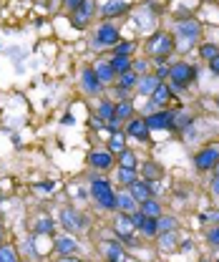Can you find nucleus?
<instances>
[{
  "mask_svg": "<svg viewBox=\"0 0 219 262\" xmlns=\"http://www.w3.org/2000/svg\"><path fill=\"white\" fill-rule=\"evenodd\" d=\"M161 250L164 252H171L174 247H177V237H174V232H161Z\"/></svg>",
  "mask_w": 219,
  "mask_h": 262,
  "instance_id": "obj_27",
  "label": "nucleus"
},
{
  "mask_svg": "<svg viewBox=\"0 0 219 262\" xmlns=\"http://www.w3.org/2000/svg\"><path fill=\"white\" fill-rule=\"evenodd\" d=\"M0 202H3V194H0Z\"/></svg>",
  "mask_w": 219,
  "mask_h": 262,
  "instance_id": "obj_48",
  "label": "nucleus"
},
{
  "mask_svg": "<svg viewBox=\"0 0 219 262\" xmlns=\"http://www.w3.org/2000/svg\"><path fill=\"white\" fill-rule=\"evenodd\" d=\"M114 114H116V119H119V121H121V119H131V114H134V106H131L128 101H121V103L116 106V111H114Z\"/></svg>",
  "mask_w": 219,
  "mask_h": 262,
  "instance_id": "obj_28",
  "label": "nucleus"
},
{
  "mask_svg": "<svg viewBox=\"0 0 219 262\" xmlns=\"http://www.w3.org/2000/svg\"><path fill=\"white\" fill-rule=\"evenodd\" d=\"M214 56H219V48L214 43H204V46H202V58H209V61H212Z\"/></svg>",
  "mask_w": 219,
  "mask_h": 262,
  "instance_id": "obj_35",
  "label": "nucleus"
},
{
  "mask_svg": "<svg viewBox=\"0 0 219 262\" xmlns=\"http://www.w3.org/2000/svg\"><path fill=\"white\" fill-rule=\"evenodd\" d=\"M128 10V5H126L124 0H108L103 8H101V15L103 18H116V15H121Z\"/></svg>",
  "mask_w": 219,
  "mask_h": 262,
  "instance_id": "obj_14",
  "label": "nucleus"
},
{
  "mask_svg": "<svg viewBox=\"0 0 219 262\" xmlns=\"http://www.w3.org/2000/svg\"><path fill=\"white\" fill-rule=\"evenodd\" d=\"M126 134H128V136H134V139L146 141V139H149V126H146V121H144V119H131Z\"/></svg>",
  "mask_w": 219,
  "mask_h": 262,
  "instance_id": "obj_9",
  "label": "nucleus"
},
{
  "mask_svg": "<svg viewBox=\"0 0 219 262\" xmlns=\"http://www.w3.org/2000/svg\"><path fill=\"white\" fill-rule=\"evenodd\" d=\"M219 162V149L214 146H207V149H202L196 157H194V164H196V169H202V171H207V169H214Z\"/></svg>",
  "mask_w": 219,
  "mask_h": 262,
  "instance_id": "obj_6",
  "label": "nucleus"
},
{
  "mask_svg": "<svg viewBox=\"0 0 219 262\" xmlns=\"http://www.w3.org/2000/svg\"><path fill=\"white\" fill-rule=\"evenodd\" d=\"M114 227H116V234H119V239H126V237H131V232H134V222H131V214H119V217H116V222H114Z\"/></svg>",
  "mask_w": 219,
  "mask_h": 262,
  "instance_id": "obj_13",
  "label": "nucleus"
},
{
  "mask_svg": "<svg viewBox=\"0 0 219 262\" xmlns=\"http://www.w3.org/2000/svg\"><path fill=\"white\" fill-rule=\"evenodd\" d=\"M61 225L68 232H78L89 225V220L81 214V212H73V209H61Z\"/></svg>",
  "mask_w": 219,
  "mask_h": 262,
  "instance_id": "obj_4",
  "label": "nucleus"
},
{
  "mask_svg": "<svg viewBox=\"0 0 219 262\" xmlns=\"http://www.w3.org/2000/svg\"><path fill=\"white\" fill-rule=\"evenodd\" d=\"M103 250H106V257L111 262H124L126 260V252L119 247V245H114V242H103Z\"/></svg>",
  "mask_w": 219,
  "mask_h": 262,
  "instance_id": "obj_19",
  "label": "nucleus"
},
{
  "mask_svg": "<svg viewBox=\"0 0 219 262\" xmlns=\"http://www.w3.org/2000/svg\"><path fill=\"white\" fill-rule=\"evenodd\" d=\"M207 239H209V245H212V247H217L219 250V225L207 232Z\"/></svg>",
  "mask_w": 219,
  "mask_h": 262,
  "instance_id": "obj_37",
  "label": "nucleus"
},
{
  "mask_svg": "<svg viewBox=\"0 0 219 262\" xmlns=\"http://www.w3.org/2000/svg\"><path fill=\"white\" fill-rule=\"evenodd\" d=\"M96 43H101V46H116L119 43V28L111 26V23L101 26L98 33H96Z\"/></svg>",
  "mask_w": 219,
  "mask_h": 262,
  "instance_id": "obj_7",
  "label": "nucleus"
},
{
  "mask_svg": "<svg viewBox=\"0 0 219 262\" xmlns=\"http://www.w3.org/2000/svg\"><path fill=\"white\" fill-rule=\"evenodd\" d=\"M89 164L96 166V169H108L114 164V157H111V151H91L89 154Z\"/></svg>",
  "mask_w": 219,
  "mask_h": 262,
  "instance_id": "obj_15",
  "label": "nucleus"
},
{
  "mask_svg": "<svg viewBox=\"0 0 219 262\" xmlns=\"http://www.w3.org/2000/svg\"><path fill=\"white\" fill-rule=\"evenodd\" d=\"M139 212H144L146 217H157L159 220V214H161V204H159L157 199H146V202H141V209Z\"/></svg>",
  "mask_w": 219,
  "mask_h": 262,
  "instance_id": "obj_23",
  "label": "nucleus"
},
{
  "mask_svg": "<svg viewBox=\"0 0 219 262\" xmlns=\"http://www.w3.org/2000/svg\"><path fill=\"white\" fill-rule=\"evenodd\" d=\"M131 68H134V73H146L149 63L146 61H136V63H131Z\"/></svg>",
  "mask_w": 219,
  "mask_h": 262,
  "instance_id": "obj_39",
  "label": "nucleus"
},
{
  "mask_svg": "<svg viewBox=\"0 0 219 262\" xmlns=\"http://www.w3.org/2000/svg\"><path fill=\"white\" fill-rule=\"evenodd\" d=\"M209 63H212V71H214V73L219 76V56H214V58H212Z\"/></svg>",
  "mask_w": 219,
  "mask_h": 262,
  "instance_id": "obj_43",
  "label": "nucleus"
},
{
  "mask_svg": "<svg viewBox=\"0 0 219 262\" xmlns=\"http://www.w3.org/2000/svg\"><path fill=\"white\" fill-rule=\"evenodd\" d=\"M157 222H159V232H174L177 229V220L174 217H161Z\"/></svg>",
  "mask_w": 219,
  "mask_h": 262,
  "instance_id": "obj_31",
  "label": "nucleus"
},
{
  "mask_svg": "<svg viewBox=\"0 0 219 262\" xmlns=\"http://www.w3.org/2000/svg\"><path fill=\"white\" fill-rule=\"evenodd\" d=\"M83 3H86V0H65V5H68L71 10H78V8H81Z\"/></svg>",
  "mask_w": 219,
  "mask_h": 262,
  "instance_id": "obj_41",
  "label": "nucleus"
},
{
  "mask_svg": "<svg viewBox=\"0 0 219 262\" xmlns=\"http://www.w3.org/2000/svg\"><path fill=\"white\" fill-rule=\"evenodd\" d=\"M94 71H96V76H98V81H101V83H108V81H114V78H116V71L111 68V63H98Z\"/></svg>",
  "mask_w": 219,
  "mask_h": 262,
  "instance_id": "obj_20",
  "label": "nucleus"
},
{
  "mask_svg": "<svg viewBox=\"0 0 219 262\" xmlns=\"http://www.w3.org/2000/svg\"><path fill=\"white\" fill-rule=\"evenodd\" d=\"M134 83H136V73H134V71H126V73H121L119 89H128V86H134Z\"/></svg>",
  "mask_w": 219,
  "mask_h": 262,
  "instance_id": "obj_33",
  "label": "nucleus"
},
{
  "mask_svg": "<svg viewBox=\"0 0 219 262\" xmlns=\"http://www.w3.org/2000/svg\"><path fill=\"white\" fill-rule=\"evenodd\" d=\"M214 169H217V177H219V162H217V166H214Z\"/></svg>",
  "mask_w": 219,
  "mask_h": 262,
  "instance_id": "obj_46",
  "label": "nucleus"
},
{
  "mask_svg": "<svg viewBox=\"0 0 219 262\" xmlns=\"http://www.w3.org/2000/svg\"><path fill=\"white\" fill-rule=\"evenodd\" d=\"M141 171H144V177H146V179H159V174H161V171H159V166L157 164H144V166H141Z\"/></svg>",
  "mask_w": 219,
  "mask_h": 262,
  "instance_id": "obj_34",
  "label": "nucleus"
},
{
  "mask_svg": "<svg viewBox=\"0 0 219 262\" xmlns=\"http://www.w3.org/2000/svg\"><path fill=\"white\" fill-rule=\"evenodd\" d=\"M61 262H81V260H76V257H73V255H71V257H63Z\"/></svg>",
  "mask_w": 219,
  "mask_h": 262,
  "instance_id": "obj_45",
  "label": "nucleus"
},
{
  "mask_svg": "<svg viewBox=\"0 0 219 262\" xmlns=\"http://www.w3.org/2000/svg\"><path fill=\"white\" fill-rule=\"evenodd\" d=\"M177 31H179V43H182V48H189V46L196 40V35H199V23H196V20H182Z\"/></svg>",
  "mask_w": 219,
  "mask_h": 262,
  "instance_id": "obj_5",
  "label": "nucleus"
},
{
  "mask_svg": "<svg viewBox=\"0 0 219 262\" xmlns=\"http://www.w3.org/2000/svg\"><path fill=\"white\" fill-rule=\"evenodd\" d=\"M91 15H94V3H91V0H86V3L78 8V10H73V26H76V28L86 26Z\"/></svg>",
  "mask_w": 219,
  "mask_h": 262,
  "instance_id": "obj_10",
  "label": "nucleus"
},
{
  "mask_svg": "<svg viewBox=\"0 0 219 262\" xmlns=\"http://www.w3.org/2000/svg\"><path fill=\"white\" fill-rule=\"evenodd\" d=\"M212 196H214V199H219V177L212 182Z\"/></svg>",
  "mask_w": 219,
  "mask_h": 262,
  "instance_id": "obj_42",
  "label": "nucleus"
},
{
  "mask_svg": "<svg viewBox=\"0 0 219 262\" xmlns=\"http://www.w3.org/2000/svg\"><path fill=\"white\" fill-rule=\"evenodd\" d=\"M194 66H189V63H177V66H171L169 68V76H171V83H174V89H184L189 81L194 78Z\"/></svg>",
  "mask_w": 219,
  "mask_h": 262,
  "instance_id": "obj_3",
  "label": "nucleus"
},
{
  "mask_svg": "<svg viewBox=\"0 0 219 262\" xmlns=\"http://www.w3.org/2000/svg\"><path fill=\"white\" fill-rule=\"evenodd\" d=\"M91 196L96 199L98 207H103V209H116V192L111 189V184H108L106 179H94Z\"/></svg>",
  "mask_w": 219,
  "mask_h": 262,
  "instance_id": "obj_1",
  "label": "nucleus"
},
{
  "mask_svg": "<svg viewBox=\"0 0 219 262\" xmlns=\"http://www.w3.org/2000/svg\"><path fill=\"white\" fill-rule=\"evenodd\" d=\"M128 194L134 196L136 202H146V199H151L154 192H151V187H149L146 182H139V179H136V182L128 187Z\"/></svg>",
  "mask_w": 219,
  "mask_h": 262,
  "instance_id": "obj_12",
  "label": "nucleus"
},
{
  "mask_svg": "<svg viewBox=\"0 0 219 262\" xmlns=\"http://www.w3.org/2000/svg\"><path fill=\"white\" fill-rule=\"evenodd\" d=\"M111 68L121 76V73H126V71H131V61H128V56H114L111 58Z\"/></svg>",
  "mask_w": 219,
  "mask_h": 262,
  "instance_id": "obj_25",
  "label": "nucleus"
},
{
  "mask_svg": "<svg viewBox=\"0 0 219 262\" xmlns=\"http://www.w3.org/2000/svg\"><path fill=\"white\" fill-rule=\"evenodd\" d=\"M56 250L61 252L63 257H71L73 252H78V245H76V239H71V237H61V239L56 242Z\"/></svg>",
  "mask_w": 219,
  "mask_h": 262,
  "instance_id": "obj_17",
  "label": "nucleus"
},
{
  "mask_svg": "<svg viewBox=\"0 0 219 262\" xmlns=\"http://www.w3.org/2000/svg\"><path fill=\"white\" fill-rule=\"evenodd\" d=\"M116 207L124 214H131V212H136V199L128 194V192H121V194H116Z\"/></svg>",
  "mask_w": 219,
  "mask_h": 262,
  "instance_id": "obj_16",
  "label": "nucleus"
},
{
  "mask_svg": "<svg viewBox=\"0 0 219 262\" xmlns=\"http://www.w3.org/2000/svg\"><path fill=\"white\" fill-rule=\"evenodd\" d=\"M108 149H111V151H119V154H121V151L126 149V146H124V136H121L119 131L111 136V144H108Z\"/></svg>",
  "mask_w": 219,
  "mask_h": 262,
  "instance_id": "obj_32",
  "label": "nucleus"
},
{
  "mask_svg": "<svg viewBox=\"0 0 219 262\" xmlns=\"http://www.w3.org/2000/svg\"><path fill=\"white\" fill-rule=\"evenodd\" d=\"M159 83H161V81H159L157 76H144V78L139 81V91H141L144 96H151V94L157 91Z\"/></svg>",
  "mask_w": 219,
  "mask_h": 262,
  "instance_id": "obj_18",
  "label": "nucleus"
},
{
  "mask_svg": "<svg viewBox=\"0 0 219 262\" xmlns=\"http://www.w3.org/2000/svg\"><path fill=\"white\" fill-rule=\"evenodd\" d=\"M217 106H219V98H217Z\"/></svg>",
  "mask_w": 219,
  "mask_h": 262,
  "instance_id": "obj_49",
  "label": "nucleus"
},
{
  "mask_svg": "<svg viewBox=\"0 0 219 262\" xmlns=\"http://www.w3.org/2000/svg\"><path fill=\"white\" fill-rule=\"evenodd\" d=\"M207 220H214V222H219V209H217V212H212V214H209Z\"/></svg>",
  "mask_w": 219,
  "mask_h": 262,
  "instance_id": "obj_44",
  "label": "nucleus"
},
{
  "mask_svg": "<svg viewBox=\"0 0 219 262\" xmlns=\"http://www.w3.org/2000/svg\"><path fill=\"white\" fill-rule=\"evenodd\" d=\"M131 51H134V43H128V40H126V43H119V46H116V51H114V53H116V56H128Z\"/></svg>",
  "mask_w": 219,
  "mask_h": 262,
  "instance_id": "obj_38",
  "label": "nucleus"
},
{
  "mask_svg": "<svg viewBox=\"0 0 219 262\" xmlns=\"http://www.w3.org/2000/svg\"><path fill=\"white\" fill-rule=\"evenodd\" d=\"M166 76H169V68H166V66H161V63H159L157 78H159V81H164V78H166Z\"/></svg>",
  "mask_w": 219,
  "mask_h": 262,
  "instance_id": "obj_40",
  "label": "nucleus"
},
{
  "mask_svg": "<svg viewBox=\"0 0 219 262\" xmlns=\"http://www.w3.org/2000/svg\"><path fill=\"white\" fill-rule=\"evenodd\" d=\"M81 83H83V91L91 94V96L101 91V81H98V76H96L94 68H86V71L81 73Z\"/></svg>",
  "mask_w": 219,
  "mask_h": 262,
  "instance_id": "obj_8",
  "label": "nucleus"
},
{
  "mask_svg": "<svg viewBox=\"0 0 219 262\" xmlns=\"http://www.w3.org/2000/svg\"><path fill=\"white\" fill-rule=\"evenodd\" d=\"M0 262H18V252H15V247L3 245V247H0Z\"/></svg>",
  "mask_w": 219,
  "mask_h": 262,
  "instance_id": "obj_29",
  "label": "nucleus"
},
{
  "mask_svg": "<svg viewBox=\"0 0 219 262\" xmlns=\"http://www.w3.org/2000/svg\"><path fill=\"white\" fill-rule=\"evenodd\" d=\"M114 111H116V106H114L111 101H101V106H98V119H101V121H111V119L116 116Z\"/></svg>",
  "mask_w": 219,
  "mask_h": 262,
  "instance_id": "obj_26",
  "label": "nucleus"
},
{
  "mask_svg": "<svg viewBox=\"0 0 219 262\" xmlns=\"http://www.w3.org/2000/svg\"><path fill=\"white\" fill-rule=\"evenodd\" d=\"M169 98H171V91H169V89H166L164 83H159L157 91L151 94V103H154V106H164V103H166Z\"/></svg>",
  "mask_w": 219,
  "mask_h": 262,
  "instance_id": "obj_22",
  "label": "nucleus"
},
{
  "mask_svg": "<svg viewBox=\"0 0 219 262\" xmlns=\"http://www.w3.org/2000/svg\"><path fill=\"white\" fill-rule=\"evenodd\" d=\"M121 166H128V169H134V166H136V157H134V151H128V149L121 151Z\"/></svg>",
  "mask_w": 219,
  "mask_h": 262,
  "instance_id": "obj_36",
  "label": "nucleus"
},
{
  "mask_svg": "<svg viewBox=\"0 0 219 262\" xmlns=\"http://www.w3.org/2000/svg\"><path fill=\"white\" fill-rule=\"evenodd\" d=\"M116 179H119V184H124V187H131V184L136 182V169L121 166V169L116 171Z\"/></svg>",
  "mask_w": 219,
  "mask_h": 262,
  "instance_id": "obj_21",
  "label": "nucleus"
},
{
  "mask_svg": "<svg viewBox=\"0 0 219 262\" xmlns=\"http://www.w3.org/2000/svg\"><path fill=\"white\" fill-rule=\"evenodd\" d=\"M146 51H149L151 56H157L159 63H161V58H164V56H169V53L174 51V40H171V35H169V33H157V35H151V40H149Z\"/></svg>",
  "mask_w": 219,
  "mask_h": 262,
  "instance_id": "obj_2",
  "label": "nucleus"
},
{
  "mask_svg": "<svg viewBox=\"0 0 219 262\" xmlns=\"http://www.w3.org/2000/svg\"><path fill=\"white\" fill-rule=\"evenodd\" d=\"M0 237H3V227H0Z\"/></svg>",
  "mask_w": 219,
  "mask_h": 262,
  "instance_id": "obj_47",
  "label": "nucleus"
},
{
  "mask_svg": "<svg viewBox=\"0 0 219 262\" xmlns=\"http://www.w3.org/2000/svg\"><path fill=\"white\" fill-rule=\"evenodd\" d=\"M35 232H38V234H53V222H51L48 217H40V220L35 222Z\"/></svg>",
  "mask_w": 219,
  "mask_h": 262,
  "instance_id": "obj_30",
  "label": "nucleus"
},
{
  "mask_svg": "<svg viewBox=\"0 0 219 262\" xmlns=\"http://www.w3.org/2000/svg\"><path fill=\"white\" fill-rule=\"evenodd\" d=\"M149 129H171V111H161V114H151L146 119Z\"/></svg>",
  "mask_w": 219,
  "mask_h": 262,
  "instance_id": "obj_11",
  "label": "nucleus"
},
{
  "mask_svg": "<svg viewBox=\"0 0 219 262\" xmlns=\"http://www.w3.org/2000/svg\"><path fill=\"white\" fill-rule=\"evenodd\" d=\"M141 232L146 234V237H157L159 234V222H157V217H144V222H141Z\"/></svg>",
  "mask_w": 219,
  "mask_h": 262,
  "instance_id": "obj_24",
  "label": "nucleus"
}]
</instances>
